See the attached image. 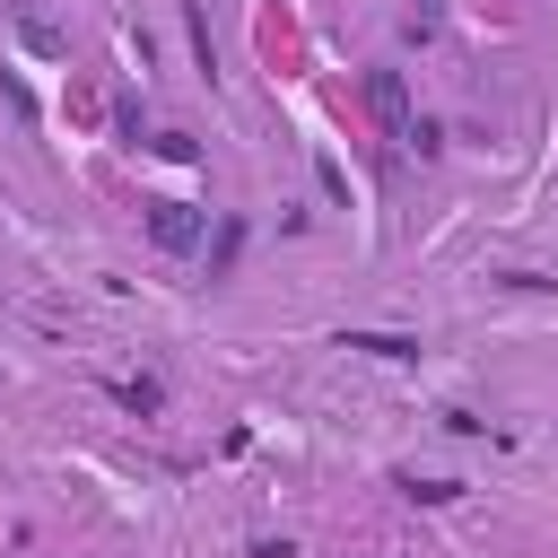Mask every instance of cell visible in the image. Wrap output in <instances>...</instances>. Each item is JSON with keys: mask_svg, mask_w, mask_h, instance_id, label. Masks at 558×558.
<instances>
[{"mask_svg": "<svg viewBox=\"0 0 558 558\" xmlns=\"http://www.w3.org/2000/svg\"><path fill=\"white\" fill-rule=\"evenodd\" d=\"M148 235H157L166 253H192V244H201V209H192V201H157V209H148Z\"/></svg>", "mask_w": 558, "mask_h": 558, "instance_id": "2", "label": "cell"}, {"mask_svg": "<svg viewBox=\"0 0 558 558\" xmlns=\"http://www.w3.org/2000/svg\"><path fill=\"white\" fill-rule=\"evenodd\" d=\"M436 17H445V0H418V26H436Z\"/></svg>", "mask_w": 558, "mask_h": 558, "instance_id": "3", "label": "cell"}, {"mask_svg": "<svg viewBox=\"0 0 558 558\" xmlns=\"http://www.w3.org/2000/svg\"><path fill=\"white\" fill-rule=\"evenodd\" d=\"M366 105H375V122H384L401 148H418V113H410V87H401V70H366Z\"/></svg>", "mask_w": 558, "mask_h": 558, "instance_id": "1", "label": "cell"}]
</instances>
